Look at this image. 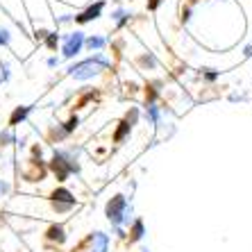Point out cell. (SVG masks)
I'll return each mask as SVG.
<instances>
[{"instance_id": "6da1fadb", "label": "cell", "mask_w": 252, "mask_h": 252, "mask_svg": "<svg viewBox=\"0 0 252 252\" xmlns=\"http://www.w3.org/2000/svg\"><path fill=\"white\" fill-rule=\"evenodd\" d=\"M109 68V59L105 57L102 53H95L94 57L89 59H82V62H77V64H73L68 68V75L73 77V80H91V77H95L98 73H102V70Z\"/></svg>"}, {"instance_id": "7a4b0ae2", "label": "cell", "mask_w": 252, "mask_h": 252, "mask_svg": "<svg viewBox=\"0 0 252 252\" xmlns=\"http://www.w3.org/2000/svg\"><path fill=\"white\" fill-rule=\"evenodd\" d=\"M105 216L116 229L132 223V207L127 205V198L125 195H114L105 207Z\"/></svg>"}, {"instance_id": "3957f363", "label": "cell", "mask_w": 252, "mask_h": 252, "mask_svg": "<svg viewBox=\"0 0 252 252\" xmlns=\"http://www.w3.org/2000/svg\"><path fill=\"white\" fill-rule=\"evenodd\" d=\"M84 41H87V36H84L82 30L64 34V39H62V55H64V59H75L77 55L82 53Z\"/></svg>"}, {"instance_id": "277c9868", "label": "cell", "mask_w": 252, "mask_h": 252, "mask_svg": "<svg viewBox=\"0 0 252 252\" xmlns=\"http://www.w3.org/2000/svg\"><path fill=\"white\" fill-rule=\"evenodd\" d=\"M50 200H53V207L57 214H64V211H70L75 207V195L68 189H55L50 193Z\"/></svg>"}, {"instance_id": "5b68a950", "label": "cell", "mask_w": 252, "mask_h": 252, "mask_svg": "<svg viewBox=\"0 0 252 252\" xmlns=\"http://www.w3.org/2000/svg\"><path fill=\"white\" fill-rule=\"evenodd\" d=\"M102 9H105V0H98V2H95V5H91L89 9L75 14V23L84 25V23H91V21H98V18L102 16Z\"/></svg>"}, {"instance_id": "8992f818", "label": "cell", "mask_w": 252, "mask_h": 252, "mask_svg": "<svg viewBox=\"0 0 252 252\" xmlns=\"http://www.w3.org/2000/svg\"><path fill=\"white\" fill-rule=\"evenodd\" d=\"M107 248H109V236L105 232H91L87 252H107Z\"/></svg>"}, {"instance_id": "52a82bcc", "label": "cell", "mask_w": 252, "mask_h": 252, "mask_svg": "<svg viewBox=\"0 0 252 252\" xmlns=\"http://www.w3.org/2000/svg\"><path fill=\"white\" fill-rule=\"evenodd\" d=\"M143 234H146V225H143V220L141 218H134L132 223H129V243H134V241H141L143 239Z\"/></svg>"}, {"instance_id": "ba28073f", "label": "cell", "mask_w": 252, "mask_h": 252, "mask_svg": "<svg viewBox=\"0 0 252 252\" xmlns=\"http://www.w3.org/2000/svg\"><path fill=\"white\" fill-rule=\"evenodd\" d=\"M46 239H48V241H55L57 246H62V243L66 241V232H64V227H62V225H53V227H50V229L46 232Z\"/></svg>"}, {"instance_id": "9c48e42d", "label": "cell", "mask_w": 252, "mask_h": 252, "mask_svg": "<svg viewBox=\"0 0 252 252\" xmlns=\"http://www.w3.org/2000/svg\"><path fill=\"white\" fill-rule=\"evenodd\" d=\"M84 46H87L91 53H100V50L107 46V39H105V36H87Z\"/></svg>"}, {"instance_id": "30bf717a", "label": "cell", "mask_w": 252, "mask_h": 252, "mask_svg": "<svg viewBox=\"0 0 252 252\" xmlns=\"http://www.w3.org/2000/svg\"><path fill=\"white\" fill-rule=\"evenodd\" d=\"M28 114H30V107H16V109H14V114L9 116V127H14V125H18V123H23L25 118H28Z\"/></svg>"}, {"instance_id": "8fae6325", "label": "cell", "mask_w": 252, "mask_h": 252, "mask_svg": "<svg viewBox=\"0 0 252 252\" xmlns=\"http://www.w3.org/2000/svg\"><path fill=\"white\" fill-rule=\"evenodd\" d=\"M112 18H114V23L121 28V25H123L125 21L129 18V12H127V9H114V12H112Z\"/></svg>"}, {"instance_id": "7c38bea8", "label": "cell", "mask_w": 252, "mask_h": 252, "mask_svg": "<svg viewBox=\"0 0 252 252\" xmlns=\"http://www.w3.org/2000/svg\"><path fill=\"white\" fill-rule=\"evenodd\" d=\"M129 129H132V123H129V121H123V123H121V127H118V132L114 134V141H118V143H121Z\"/></svg>"}, {"instance_id": "4fadbf2b", "label": "cell", "mask_w": 252, "mask_h": 252, "mask_svg": "<svg viewBox=\"0 0 252 252\" xmlns=\"http://www.w3.org/2000/svg\"><path fill=\"white\" fill-rule=\"evenodd\" d=\"M7 80H9V64L0 62V82H7Z\"/></svg>"}, {"instance_id": "5bb4252c", "label": "cell", "mask_w": 252, "mask_h": 252, "mask_svg": "<svg viewBox=\"0 0 252 252\" xmlns=\"http://www.w3.org/2000/svg\"><path fill=\"white\" fill-rule=\"evenodd\" d=\"M46 43H48V48H53V50H55V48H57V43H59V34H57V32H50Z\"/></svg>"}, {"instance_id": "9a60e30c", "label": "cell", "mask_w": 252, "mask_h": 252, "mask_svg": "<svg viewBox=\"0 0 252 252\" xmlns=\"http://www.w3.org/2000/svg\"><path fill=\"white\" fill-rule=\"evenodd\" d=\"M9 141H14V136L9 134V132H5V134H0V146H2V148L9 146Z\"/></svg>"}, {"instance_id": "2e32d148", "label": "cell", "mask_w": 252, "mask_h": 252, "mask_svg": "<svg viewBox=\"0 0 252 252\" xmlns=\"http://www.w3.org/2000/svg\"><path fill=\"white\" fill-rule=\"evenodd\" d=\"M7 193H9V182L0 180V198H2V195H7Z\"/></svg>"}, {"instance_id": "e0dca14e", "label": "cell", "mask_w": 252, "mask_h": 252, "mask_svg": "<svg viewBox=\"0 0 252 252\" xmlns=\"http://www.w3.org/2000/svg\"><path fill=\"white\" fill-rule=\"evenodd\" d=\"M46 64L50 66V68H55V66H59V59H57V57H50V59L46 62Z\"/></svg>"}, {"instance_id": "ac0fdd59", "label": "cell", "mask_w": 252, "mask_h": 252, "mask_svg": "<svg viewBox=\"0 0 252 252\" xmlns=\"http://www.w3.org/2000/svg\"><path fill=\"white\" fill-rule=\"evenodd\" d=\"M157 5H159V0H150V9H155Z\"/></svg>"}, {"instance_id": "d6986e66", "label": "cell", "mask_w": 252, "mask_h": 252, "mask_svg": "<svg viewBox=\"0 0 252 252\" xmlns=\"http://www.w3.org/2000/svg\"><path fill=\"white\" fill-rule=\"evenodd\" d=\"M141 252H153V250H148V248H141Z\"/></svg>"}]
</instances>
